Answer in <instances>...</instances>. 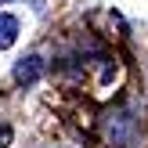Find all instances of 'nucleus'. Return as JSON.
Segmentation results:
<instances>
[{"label": "nucleus", "instance_id": "3", "mask_svg": "<svg viewBox=\"0 0 148 148\" xmlns=\"http://www.w3.org/2000/svg\"><path fill=\"white\" fill-rule=\"evenodd\" d=\"M11 145V127H0V148Z\"/></svg>", "mask_w": 148, "mask_h": 148}, {"label": "nucleus", "instance_id": "1", "mask_svg": "<svg viewBox=\"0 0 148 148\" xmlns=\"http://www.w3.org/2000/svg\"><path fill=\"white\" fill-rule=\"evenodd\" d=\"M40 76H43V58L40 54H29V58H18V62H14V83L33 87Z\"/></svg>", "mask_w": 148, "mask_h": 148}, {"label": "nucleus", "instance_id": "2", "mask_svg": "<svg viewBox=\"0 0 148 148\" xmlns=\"http://www.w3.org/2000/svg\"><path fill=\"white\" fill-rule=\"evenodd\" d=\"M18 40V18L14 14H0V51H7Z\"/></svg>", "mask_w": 148, "mask_h": 148}]
</instances>
